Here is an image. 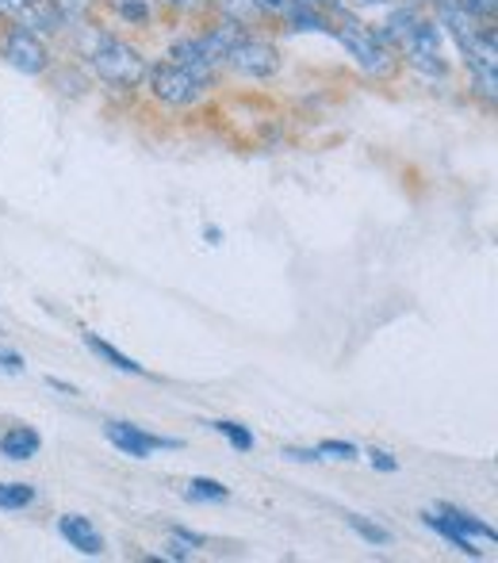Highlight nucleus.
<instances>
[{
  "mask_svg": "<svg viewBox=\"0 0 498 563\" xmlns=\"http://www.w3.org/2000/svg\"><path fill=\"white\" fill-rule=\"evenodd\" d=\"M89 66L108 89H123V92H134L142 89L146 81V69L150 62L142 58V51L126 38H115V35H100L97 43L89 46Z\"/></svg>",
  "mask_w": 498,
  "mask_h": 563,
  "instance_id": "obj_1",
  "label": "nucleus"
},
{
  "mask_svg": "<svg viewBox=\"0 0 498 563\" xmlns=\"http://www.w3.org/2000/svg\"><path fill=\"white\" fill-rule=\"evenodd\" d=\"M330 23H334L337 43H342L345 51H350V58L361 66V74H368V77H391L395 74L399 54H395L391 46L376 35V27H368L365 20H357V15H350V12L330 15Z\"/></svg>",
  "mask_w": 498,
  "mask_h": 563,
  "instance_id": "obj_2",
  "label": "nucleus"
},
{
  "mask_svg": "<svg viewBox=\"0 0 498 563\" xmlns=\"http://www.w3.org/2000/svg\"><path fill=\"white\" fill-rule=\"evenodd\" d=\"M395 54L407 58L410 66L422 77H445L449 74V58H445V31L438 27L433 15H418L407 27V35L395 43Z\"/></svg>",
  "mask_w": 498,
  "mask_h": 563,
  "instance_id": "obj_3",
  "label": "nucleus"
},
{
  "mask_svg": "<svg viewBox=\"0 0 498 563\" xmlns=\"http://www.w3.org/2000/svg\"><path fill=\"white\" fill-rule=\"evenodd\" d=\"M150 89V97L157 100V104L165 108H192L196 100L208 97L211 81H200L196 74H188V69L173 66L169 58H157L150 62L146 69V81H142Z\"/></svg>",
  "mask_w": 498,
  "mask_h": 563,
  "instance_id": "obj_4",
  "label": "nucleus"
},
{
  "mask_svg": "<svg viewBox=\"0 0 498 563\" xmlns=\"http://www.w3.org/2000/svg\"><path fill=\"white\" fill-rule=\"evenodd\" d=\"M0 58H4L15 74L38 77L51 69V46L43 43L38 31L23 27V23H8V27L0 31Z\"/></svg>",
  "mask_w": 498,
  "mask_h": 563,
  "instance_id": "obj_5",
  "label": "nucleus"
},
{
  "mask_svg": "<svg viewBox=\"0 0 498 563\" xmlns=\"http://www.w3.org/2000/svg\"><path fill=\"white\" fill-rule=\"evenodd\" d=\"M223 66L231 69V74L246 77V81H273V77L280 74V51H276L268 38H257L246 31V35L231 46Z\"/></svg>",
  "mask_w": 498,
  "mask_h": 563,
  "instance_id": "obj_6",
  "label": "nucleus"
},
{
  "mask_svg": "<svg viewBox=\"0 0 498 563\" xmlns=\"http://www.w3.org/2000/svg\"><path fill=\"white\" fill-rule=\"evenodd\" d=\"M104 438H108V445H115L131 460H150L154 452L185 445V441H177V438H154V433H146L134 422H104Z\"/></svg>",
  "mask_w": 498,
  "mask_h": 563,
  "instance_id": "obj_7",
  "label": "nucleus"
},
{
  "mask_svg": "<svg viewBox=\"0 0 498 563\" xmlns=\"http://www.w3.org/2000/svg\"><path fill=\"white\" fill-rule=\"evenodd\" d=\"M165 58H169L173 66H180V69H188V74H196L200 81H211V77H215V69H219V62L208 54V46H203L200 35L173 38L169 54H165Z\"/></svg>",
  "mask_w": 498,
  "mask_h": 563,
  "instance_id": "obj_8",
  "label": "nucleus"
},
{
  "mask_svg": "<svg viewBox=\"0 0 498 563\" xmlns=\"http://www.w3.org/2000/svg\"><path fill=\"white\" fill-rule=\"evenodd\" d=\"M58 533L69 541V549H77L81 556H100L104 552V537H100V529L92 526L89 518H81V514H66V518L58 521Z\"/></svg>",
  "mask_w": 498,
  "mask_h": 563,
  "instance_id": "obj_9",
  "label": "nucleus"
},
{
  "mask_svg": "<svg viewBox=\"0 0 498 563\" xmlns=\"http://www.w3.org/2000/svg\"><path fill=\"white\" fill-rule=\"evenodd\" d=\"M280 20L288 23L291 31H322V35H330V31H334V23H330L327 8H319V4H299V0H288V8L280 12Z\"/></svg>",
  "mask_w": 498,
  "mask_h": 563,
  "instance_id": "obj_10",
  "label": "nucleus"
},
{
  "mask_svg": "<svg viewBox=\"0 0 498 563\" xmlns=\"http://www.w3.org/2000/svg\"><path fill=\"white\" fill-rule=\"evenodd\" d=\"M38 449H43V438H38L31 426H12V430H4V438H0V456L4 460H35Z\"/></svg>",
  "mask_w": 498,
  "mask_h": 563,
  "instance_id": "obj_11",
  "label": "nucleus"
},
{
  "mask_svg": "<svg viewBox=\"0 0 498 563\" xmlns=\"http://www.w3.org/2000/svg\"><path fill=\"white\" fill-rule=\"evenodd\" d=\"M441 514H445V521L449 526H456L464 537H472V541H487V544H498V533H495V526H487L484 518H476V514H468V510H461V506H453V503H445L441 506Z\"/></svg>",
  "mask_w": 498,
  "mask_h": 563,
  "instance_id": "obj_12",
  "label": "nucleus"
},
{
  "mask_svg": "<svg viewBox=\"0 0 498 563\" xmlns=\"http://www.w3.org/2000/svg\"><path fill=\"white\" fill-rule=\"evenodd\" d=\"M422 521H425V526H430L433 533H438L445 544H453V549H461L464 556H472V560H479V556H484V549H476V541H472V537H464L456 526H449V521H445V514H441V510H425V514H422Z\"/></svg>",
  "mask_w": 498,
  "mask_h": 563,
  "instance_id": "obj_13",
  "label": "nucleus"
},
{
  "mask_svg": "<svg viewBox=\"0 0 498 563\" xmlns=\"http://www.w3.org/2000/svg\"><path fill=\"white\" fill-rule=\"evenodd\" d=\"M85 345H89L92 353H97L104 364H112L115 372H126V376H146V368H142L139 361H131V356L120 353V349H115L112 341H104L100 334H89V330H85Z\"/></svg>",
  "mask_w": 498,
  "mask_h": 563,
  "instance_id": "obj_14",
  "label": "nucleus"
},
{
  "mask_svg": "<svg viewBox=\"0 0 498 563\" xmlns=\"http://www.w3.org/2000/svg\"><path fill=\"white\" fill-rule=\"evenodd\" d=\"M38 498V490L31 483H0V510H27Z\"/></svg>",
  "mask_w": 498,
  "mask_h": 563,
  "instance_id": "obj_15",
  "label": "nucleus"
},
{
  "mask_svg": "<svg viewBox=\"0 0 498 563\" xmlns=\"http://www.w3.org/2000/svg\"><path fill=\"white\" fill-rule=\"evenodd\" d=\"M188 498H192V503H226L231 487L219 479H208V475H196V479L188 483Z\"/></svg>",
  "mask_w": 498,
  "mask_h": 563,
  "instance_id": "obj_16",
  "label": "nucleus"
},
{
  "mask_svg": "<svg viewBox=\"0 0 498 563\" xmlns=\"http://www.w3.org/2000/svg\"><path fill=\"white\" fill-rule=\"evenodd\" d=\"M211 430L223 433L234 452H253V433L242 422H211Z\"/></svg>",
  "mask_w": 498,
  "mask_h": 563,
  "instance_id": "obj_17",
  "label": "nucleus"
},
{
  "mask_svg": "<svg viewBox=\"0 0 498 563\" xmlns=\"http://www.w3.org/2000/svg\"><path fill=\"white\" fill-rule=\"evenodd\" d=\"M350 529L361 537V541L376 544V549H384V544H391V533H387L384 526H376V521H368V518H350Z\"/></svg>",
  "mask_w": 498,
  "mask_h": 563,
  "instance_id": "obj_18",
  "label": "nucleus"
},
{
  "mask_svg": "<svg viewBox=\"0 0 498 563\" xmlns=\"http://www.w3.org/2000/svg\"><path fill=\"white\" fill-rule=\"evenodd\" d=\"M115 15L126 23H150V15H154V8H150V0H112Z\"/></svg>",
  "mask_w": 498,
  "mask_h": 563,
  "instance_id": "obj_19",
  "label": "nucleus"
},
{
  "mask_svg": "<svg viewBox=\"0 0 498 563\" xmlns=\"http://www.w3.org/2000/svg\"><path fill=\"white\" fill-rule=\"evenodd\" d=\"M51 8L58 12L62 23H81L89 12V0H51Z\"/></svg>",
  "mask_w": 498,
  "mask_h": 563,
  "instance_id": "obj_20",
  "label": "nucleus"
},
{
  "mask_svg": "<svg viewBox=\"0 0 498 563\" xmlns=\"http://www.w3.org/2000/svg\"><path fill=\"white\" fill-rule=\"evenodd\" d=\"M203 544V537H196V533H185V529H177V533L169 537V556L173 560H185L192 549H200Z\"/></svg>",
  "mask_w": 498,
  "mask_h": 563,
  "instance_id": "obj_21",
  "label": "nucleus"
},
{
  "mask_svg": "<svg viewBox=\"0 0 498 563\" xmlns=\"http://www.w3.org/2000/svg\"><path fill=\"white\" fill-rule=\"evenodd\" d=\"M322 452V460H357L361 452H357V445H353V441H322V445H314Z\"/></svg>",
  "mask_w": 498,
  "mask_h": 563,
  "instance_id": "obj_22",
  "label": "nucleus"
},
{
  "mask_svg": "<svg viewBox=\"0 0 498 563\" xmlns=\"http://www.w3.org/2000/svg\"><path fill=\"white\" fill-rule=\"evenodd\" d=\"M365 456H368V464H373L376 472H384V475H387V472H399V460H395L387 449H368Z\"/></svg>",
  "mask_w": 498,
  "mask_h": 563,
  "instance_id": "obj_23",
  "label": "nucleus"
},
{
  "mask_svg": "<svg viewBox=\"0 0 498 563\" xmlns=\"http://www.w3.org/2000/svg\"><path fill=\"white\" fill-rule=\"evenodd\" d=\"M0 368H4L8 376H20V372L27 368V361H23V356L15 353V349H4V345H0Z\"/></svg>",
  "mask_w": 498,
  "mask_h": 563,
  "instance_id": "obj_24",
  "label": "nucleus"
},
{
  "mask_svg": "<svg viewBox=\"0 0 498 563\" xmlns=\"http://www.w3.org/2000/svg\"><path fill=\"white\" fill-rule=\"evenodd\" d=\"M284 460H296V464H319L322 452L319 449H296V445H288V449H284Z\"/></svg>",
  "mask_w": 498,
  "mask_h": 563,
  "instance_id": "obj_25",
  "label": "nucleus"
},
{
  "mask_svg": "<svg viewBox=\"0 0 498 563\" xmlns=\"http://www.w3.org/2000/svg\"><path fill=\"white\" fill-rule=\"evenodd\" d=\"M253 8H257L261 15H280L284 8H288V0H253Z\"/></svg>",
  "mask_w": 498,
  "mask_h": 563,
  "instance_id": "obj_26",
  "label": "nucleus"
},
{
  "mask_svg": "<svg viewBox=\"0 0 498 563\" xmlns=\"http://www.w3.org/2000/svg\"><path fill=\"white\" fill-rule=\"evenodd\" d=\"M46 387H51V391H58V395H69V399L77 395V387L66 384V379H58V376H46Z\"/></svg>",
  "mask_w": 498,
  "mask_h": 563,
  "instance_id": "obj_27",
  "label": "nucleus"
},
{
  "mask_svg": "<svg viewBox=\"0 0 498 563\" xmlns=\"http://www.w3.org/2000/svg\"><path fill=\"white\" fill-rule=\"evenodd\" d=\"M203 242H208V245H223V230H219V227H203Z\"/></svg>",
  "mask_w": 498,
  "mask_h": 563,
  "instance_id": "obj_28",
  "label": "nucleus"
},
{
  "mask_svg": "<svg viewBox=\"0 0 498 563\" xmlns=\"http://www.w3.org/2000/svg\"><path fill=\"white\" fill-rule=\"evenodd\" d=\"M407 4H418V8H422V4H433V0H407Z\"/></svg>",
  "mask_w": 498,
  "mask_h": 563,
  "instance_id": "obj_29",
  "label": "nucleus"
}]
</instances>
